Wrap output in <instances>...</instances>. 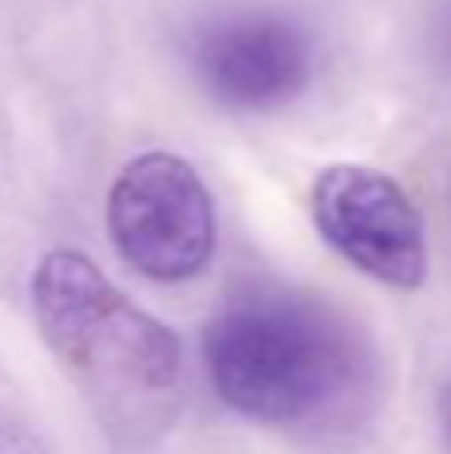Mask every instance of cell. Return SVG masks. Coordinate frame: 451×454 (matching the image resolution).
Here are the masks:
<instances>
[{
	"instance_id": "obj_8",
	"label": "cell",
	"mask_w": 451,
	"mask_h": 454,
	"mask_svg": "<svg viewBox=\"0 0 451 454\" xmlns=\"http://www.w3.org/2000/svg\"><path fill=\"white\" fill-rule=\"evenodd\" d=\"M439 427H444V439L451 447V383L444 387V395H439Z\"/></svg>"
},
{
	"instance_id": "obj_7",
	"label": "cell",
	"mask_w": 451,
	"mask_h": 454,
	"mask_svg": "<svg viewBox=\"0 0 451 454\" xmlns=\"http://www.w3.org/2000/svg\"><path fill=\"white\" fill-rule=\"evenodd\" d=\"M0 454H32V442L20 431H8V423H4V431H0Z\"/></svg>"
},
{
	"instance_id": "obj_3",
	"label": "cell",
	"mask_w": 451,
	"mask_h": 454,
	"mask_svg": "<svg viewBox=\"0 0 451 454\" xmlns=\"http://www.w3.org/2000/svg\"><path fill=\"white\" fill-rule=\"evenodd\" d=\"M104 215L120 259L152 283H184L212 263V196L176 152H140L128 160L112 180Z\"/></svg>"
},
{
	"instance_id": "obj_4",
	"label": "cell",
	"mask_w": 451,
	"mask_h": 454,
	"mask_svg": "<svg viewBox=\"0 0 451 454\" xmlns=\"http://www.w3.org/2000/svg\"><path fill=\"white\" fill-rule=\"evenodd\" d=\"M312 220L336 255L376 283L415 291L428 279L420 207L392 176L360 164L324 168L312 184Z\"/></svg>"
},
{
	"instance_id": "obj_5",
	"label": "cell",
	"mask_w": 451,
	"mask_h": 454,
	"mask_svg": "<svg viewBox=\"0 0 451 454\" xmlns=\"http://www.w3.org/2000/svg\"><path fill=\"white\" fill-rule=\"evenodd\" d=\"M192 72L224 108L272 112L308 88L312 40L280 12H220L192 32Z\"/></svg>"
},
{
	"instance_id": "obj_6",
	"label": "cell",
	"mask_w": 451,
	"mask_h": 454,
	"mask_svg": "<svg viewBox=\"0 0 451 454\" xmlns=\"http://www.w3.org/2000/svg\"><path fill=\"white\" fill-rule=\"evenodd\" d=\"M428 36H431V56L451 72V0H436Z\"/></svg>"
},
{
	"instance_id": "obj_1",
	"label": "cell",
	"mask_w": 451,
	"mask_h": 454,
	"mask_svg": "<svg viewBox=\"0 0 451 454\" xmlns=\"http://www.w3.org/2000/svg\"><path fill=\"white\" fill-rule=\"evenodd\" d=\"M204 367L224 407L264 427L320 431L352 415L372 375L368 343L312 295L256 287L204 331Z\"/></svg>"
},
{
	"instance_id": "obj_2",
	"label": "cell",
	"mask_w": 451,
	"mask_h": 454,
	"mask_svg": "<svg viewBox=\"0 0 451 454\" xmlns=\"http://www.w3.org/2000/svg\"><path fill=\"white\" fill-rule=\"evenodd\" d=\"M28 295L44 343L84 387L108 431L140 434L168 423L184 371L172 327L136 307L80 251H48Z\"/></svg>"
}]
</instances>
